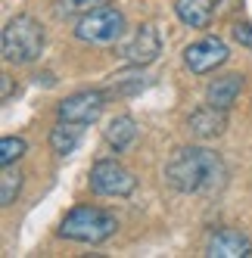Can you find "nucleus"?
<instances>
[{"label": "nucleus", "instance_id": "nucleus-1", "mask_svg": "<svg viewBox=\"0 0 252 258\" xmlns=\"http://www.w3.org/2000/svg\"><path fill=\"white\" fill-rule=\"evenodd\" d=\"M165 183L184 196H209L227 180L221 156L209 146H181L174 150L162 171Z\"/></svg>", "mask_w": 252, "mask_h": 258}, {"label": "nucleus", "instance_id": "nucleus-2", "mask_svg": "<svg viewBox=\"0 0 252 258\" xmlns=\"http://www.w3.org/2000/svg\"><path fill=\"white\" fill-rule=\"evenodd\" d=\"M47 47V31L44 25L28 13H19L4 25L0 34V50H4V62L10 66H31L41 59Z\"/></svg>", "mask_w": 252, "mask_h": 258}, {"label": "nucleus", "instance_id": "nucleus-3", "mask_svg": "<svg viewBox=\"0 0 252 258\" xmlns=\"http://www.w3.org/2000/svg\"><path fill=\"white\" fill-rule=\"evenodd\" d=\"M118 230V218L100 206H75L62 221H59V236L72 243H87L100 246Z\"/></svg>", "mask_w": 252, "mask_h": 258}, {"label": "nucleus", "instance_id": "nucleus-4", "mask_svg": "<svg viewBox=\"0 0 252 258\" xmlns=\"http://www.w3.org/2000/svg\"><path fill=\"white\" fill-rule=\"evenodd\" d=\"M128 34V22L124 13L115 7H94L91 13H84L81 19H75V38L81 44L94 47H118V41Z\"/></svg>", "mask_w": 252, "mask_h": 258}, {"label": "nucleus", "instance_id": "nucleus-5", "mask_svg": "<svg viewBox=\"0 0 252 258\" xmlns=\"http://www.w3.org/2000/svg\"><path fill=\"white\" fill-rule=\"evenodd\" d=\"M87 183L97 196H112V199H128L137 190V177L124 168L118 159H97Z\"/></svg>", "mask_w": 252, "mask_h": 258}, {"label": "nucleus", "instance_id": "nucleus-6", "mask_svg": "<svg viewBox=\"0 0 252 258\" xmlns=\"http://www.w3.org/2000/svg\"><path fill=\"white\" fill-rule=\"evenodd\" d=\"M106 103H109V90H78V94H69L66 100H59L56 106V118L59 121H72V124H81V127H91L100 121Z\"/></svg>", "mask_w": 252, "mask_h": 258}, {"label": "nucleus", "instance_id": "nucleus-7", "mask_svg": "<svg viewBox=\"0 0 252 258\" xmlns=\"http://www.w3.org/2000/svg\"><path fill=\"white\" fill-rule=\"evenodd\" d=\"M159 53H162V34L153 22H143L137 25L131 34H124V38L118 41V56L124 62H131V66H153L159 59Z\"/></svg>", "mask_w": 252, "mask_h": 258}, {"label": "nucleus", "instance_id": "nucleus-8", "mask_svg": "<svg viewBox=\"0 0 252 258\" xmlns=\"http://www.w3.org/2000/svg\"><path fill=\"white\" fill-rule=\"evenodd\" d=\"M227 59H230V47L215 34H206V38L184 47V66L193 75H209V72L221 69Z\"/></svg>", "mask_w": 252, "mask_h": 258}, {"label": "nucleus", "instance_id": "nucleus-9", "mask_svg": "<svg viewBox=\"0 0 252 258\" xmlns=\"http://www.w3.org/2000/svg\"><path fill=\"white\" fill-rule=\"evenodd\" d=\"M203 255H209V258H249L252 239L237 227H218L209 233Z\"/></svg>", "mask_w": 252, "mask_h": 258}, {"label": "nucleus", "instance_id": "nucleus-10", "mask_svg": "<svg viewBox=\"0 0 252 258\" xmlns=\"http://www.w3.org/2000/svg\"><path fill=\"white\" fill-rule=\"evenodd\" d=\"M224 127H227V109H218L212 103H203L200 109H193L187 118V131L196 140H215L224 134Z\"/></svg>", "mask_w": 252, "mask_h": 258}, {"label": "nucleus", "instance_id": "nucleus-11", "mask_svg": "<svg viewBox=\"0 0 252 258\" xmlns=\"http://www.w3.org/2000/svg\"><path fill=\"white\" fill-rule=\"evenodd\" d=\"M243 87H246V78L240 75V72L218 75V78H212L209 87H206V103L218 106V109H230L233 103H237V97L243 94Z\"/></svg>", "mask_w": 252, "mask_h": 258}, {"label": "nucleus", "instance_id": "nucleus-12", "mask_svg": "<svg viewBox=\"0 0 252 258\" xmlns=\"http://www.w3.org/2000/svg\"><path fill=\"white\" fill-rule=\"evenodd\" d=\"M215 13H218V0H174V16L187 28H209Z\"/></svg>", "mask_w": 252, "mask_h": 258}, {"label": "nucleus", "instance_id": "nucleus-13", "mask_svg": "<svg viewBox=\"0 0 252 258\" xmlns=\"http://www.w3.org/2000/svg\"><path fill=\"white\" fill-rule=\"evenodd\" d=\"M137 134H140V124H137V118L128 115V112L109 118V124L103 127V137H106V143H109L112 153H124V150H128V146L137 140Z\"/></svg>", "mask_w": 252, "mask_h": 258}, {"label": "nucleus", "instance_id": "nucleus-14", "mask_svg": "<svg viewBox=\"0 0 252 258\" xmlns=\"http://www.w3.org/2000/svg\"><path fill=\"white\" fill-rule=\"evenodd\" d=\"M81 134H84L81 124H72V121H59L56 118V124H53V131H50V150L56 153L59 159H66V156H72L78 150Z\"/></svg>", "mask_w": 252, "mask_h": 258}, {"label": "nucleus", "instance_id": "nucleus-15", "mask_svg": "<svg viewBox=\"0 0 252 258\" xmlns=\"http://www.w3.org/2000/svg\"><path fill=\"white\" fill-rule=\"evenodd\" d=\"M22 190V171L16 165H4V174H0V206L10 209Z\"/></svg>", "mask_w": 252, "mask_h": 258}, {"label": "nucleus", "instance_id": "nucleus-16", "mask_svg": "<svg viewBox=\"0 0 252 258\" xmlns=\"http://www.w3.org/2000/svg\"><path fill=\"white\" fill-rule=\"evenodd\" d=\"M147 87V78L137 75V72H118V75H109V84H106V90H109V97H128V94H137V90Z\"/></svg>", "mask_w": 252, "mask_h": 258}, {"label": "nucleus", "instance_id": "nucleus-17", "mask_svg": "<svg viewBox=\"0 0 252 258\" xmlns=\"http://www.w3.org/2000/svg\"><path fill=\"white\" fill-rule=\"evenodd\" d=\"M28 153V143L22 137H4L0 140V165H16Z\"/></svg>", "mask_w": 252, "mask_h": 258}, {"label": "nucleus", "instance_id": "nucleus-18", "mask_svg": "<svg viewBox=\"0 0 252 258\" xmlns=\"http://www.w3.org/2000/svg\"><path fill=\"white\" fill-rule=\"evenodd\" d=\"M94 7H100V0H59L56 16H62V19H81V16L91 13Z\"/></svg>", "mask_w": 252, "mask_h": 258}, {"label": "nucleus", "instance_id": "nucleus-19", "mask_svg": "<svg viewBox=\"0 0 252 258\" xmlns=\"http://www.w3.org/2000/svg\"><path fill=\"white\" fill-rule=\"evenodd\" d=\"M230 38L237 41L240 47L252 50V25H249V22H233V28H230Z\"/></svg>", "mask_w": 252, "mask_h": 258}, {"label": "nucleus", "instance_id": "nucleus-20", "mask_svg": "<svg viewBox=\"0 0 252 258\" xmlns=\"http://www.w3.org/2000/svg\"><path fill=\"white\" fill-rule=\"evenodd\" d=\"M0 84H4V97H0V100L7 103V100L13 97V78H10V75H0Z\"/></svg>", "mask_w": 252, "mask_h": 258}]
</instances>
